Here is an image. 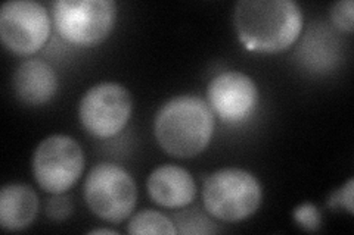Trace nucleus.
Listing matches in <instances>:
<instances>
[{
    "mask_svg": "<svg viewBox=\"0 0 354 235\" xmlns=\"http://www.w3.org/2000/svg\"><path fill=\"white\" fill-rule=\"evenodd\" d=\"M234 19L243 46L259 53L290 49L303 30L301 8L294 0H241Z\"/></svg>",
    "mask_w": 354,
    "mask_h": 235,
    "instance_id": "nucleus-1",
    "label": "nucleus"
},
{
    "mask_svg": "<svg viewBox=\"0 0 354 235\" xmlns=\"http://www.w3.org/2000/svg\"><path fill=\"white\" fill-rule=\"evenodd\" d=\"M214 112L198 96H177L155 115L153 134L160 147L173 158L187 159L207 149L214 132Z\"/></svg>",
    "mask_w": 354,
    "mask_h": 235,
    "instance_id": "nucleus-2",
    "label": "nucleus"
},
{
    "mask_svg": "<svg viewBox=\"0 0 354 235\" xmlns=\"http://www.w3.org/2000/svg\"><path fill=\"white\" fill-rule=\"evenodd\" d=\"M263 190L251 172L225 167L204 178L203 200L209 215L223 222L250 218L261 205Z\"/></svg>",
    "mask_w": 354,
    "mask_h": 235,
    "instance_id": "nucleus-3",
    "label": "nucleus"
},
{
    "mask_svg": "<svg viewBox=\"0 0 354 235\" xmlns=\"http://www.w3.org/2000/svg\"><path fill=\"white\" fill-rule=\"evenodd\" d=\"M84 200L102 221L120 223L135 210L138 188L133 176L115 163H99L92 167L84 183Z\"/></svg>",
    "mask_w": 354,
    "mask_h": 235,
    "instance_id": "nucleus-4",
    "label": "nucleus"
},
{
    "mask_svg": "<svg viewBox=\"0 0 354 235\" xmlns=\"http://www.w3.org/2000/svg\"><path fill=\"white\" fill-rule=\"evenodd\" d=\"M117 5L113 0H57L53 24L58 34L75 46H93L113 31Z\"/></svg>",
    "mask_w": 354,
    "mask_h": 235,
    "instance_id": "nucleus-5",
    "label": "nucleus"
},
{
    "mask_svg": "<svg viewBox=\"0 0 354 235\" xmlns=\"http://www.w3.org/2000/svg\"><path fill=\"white\" fill-rule=\"evenodd\" d=\"M31 167L44 192L62 194L80 178L84 170V153L74 139L55 134L40 141L32 154Z\"/></svg>",
    "mask_w": 354,
    "mask_h": 235,
    "instance_id": "nucleus-6",
    "label": "nucleus"
},
{
    "mask_svg": "<svg viewBox=\"0 0 354 235\" xmlns=\"http://www.w3.org/2000/svg\"><path fill=\"white\" fill-rule=\"evenodd\" d=\"M50 36L46 8L35 0H10L0 9V39L18 56L39 52Z\"/></svg>",
    "mask_w": 354,
    "mask_h": 235,
    "instance_id": "nucleus-7",
    "label": "nucleus"
},
{
    "mask_svg": "<svg viewBox=\"0 0 354 235\" xmlns=\"http://www.w3.org/2000/svg\"><path fill=\"white\" fill-rule=\"evenodd\" d=\"M133 100L126 87L117 83H101L87 90L79 106V118L84 130L97 139L114 137L131 116Z\"/></svg>",
    "mask_w": 354,
    "mask_h": 235,
    "instance_id": "nucleus-8",
    "label": "nucleus"
},
{
    "mask_svg": "<svg viewBox=\"0 0 354 235\" xmlns=\"http://www.w3.org/2000/svg\"><path fill=\"white\" fill-rule=\"evenodd\" d=\"M208 105L226 122L247 119L259 102L256 83L247 74L225 71L216 75L207 88Z\"/></svg>",
    "mask_w": 354,
    "mask_h": 235,
    "instance_id": "nucleus-9",
    "label": "nucleus"
},
{
    "mask_svg": "<svg viewBox=\"0 0 354 235\" xmlns=\"http://www.w3.org/2000/svg\"><path fill=\"white\" fill-rule=\"evenodd\" d=\"M147 188L155 203L169 209L191 205L196 196L194 176L185 167L177 165H162L157 167L149 175Z\"/></svg>",
    "mask_w": 354,
    "mask_h": 235,
    "instance_id": "nucleus-10",
    "label": "nucleus"
},
{
    "mask_svg": "<svg viewBox=\"0 0 354 235\" xmlns=\"http://www.w3.org/2000/svg\"><path fill=\"white\" fill-rule=\"evenodd\" d=\"M14 88L22 103L40 106L58 92V76L52 66L40 59L22 62L14 74Z\"/></svg>",
    "mask_w": 354,
    "mask_h": 235,
    "instance_id": "nucleus-11",
    "label": "nucleus"
},
{
    "mask_svg": "<svg viewBox=\"0 0 354 235\" xmlns=\"http://www.w3.org/2000/svg\"><path fill=\"white\" fill-rule=\"evenodd\" d=\"M39 197L27 184L12 183L0 190V225L5 231H22L35 222Z\"/></svg>",
    "mask_w": 354,
    "mask_h": 235,
    "instance_id": "nucleus-12",
    "label": "nucleus"
},
{
    "mask_svg": "<svg viewBox=\"0 0 354 235\" xmlns=\"http://www.w3.org/2000/svg\"><path fill=\"white\" fill-rule=\"evenodd\" d=\"M129 234H165L177 232L174 222L157 210H140L133 216L127 225Z\"/></svg>",
    "mask_w": 354,
    "mask_h": 235,
    "instance_id": "nucleus-13",
    "label": "nucleus"
},
{
    "mask_svg": "<svg viewBox=\"0 0 354 235\" xmlns=\"http://www.w3.org/2000/svg\"><path fill=\"white\" fill-rule=\"evenodd\" d=\"M174 227L180 234H212L217 229L212 225L204 215L196 214V210H185L176 215Z\"/></svg>",
    "mask_w": 354,
    "mask_h": 235,
    "instance_id": "nucleus-14",
    "label": "nucleus"
},
{
    "mask_svg": "<svg viewBox=\"0 0 354 235\" xmlns=\"http://www.w3.org/2000/svg\"><path fill=\"white\" fill-rule=\"evenodd\" d=\"M354 3L353 0H339L330 8V19L339 31L351 34L354 30Z\"/></svg>",
    "mask_w": 354,
    "mask_h": 235,
    "instance_id": "nucleus-15",
    "label": "nucleus"
},
{
    "mask_svg": "<svg viewBox=\"0 0 354 235\" xmlns=\"http://www.w3.org/2000/svg\"><path fill=\"white\" fill-rule=\"evenodd\" d=\"M294 221L306 231H317L322 223L319 209L313 203H303L294 210Z\"/></svg>",
    "mask_w": 354,
    "mask_h": 235,
    "instance_id": "nucleus-16",
    "label": "nucleus"
},
{
    "mask_svg": "<svg viewBox=\"0 0 354 235\" xmlns=\"http://www.w3.org/2000/svg\"><path fill=\"white\" fill-rule=\"evenodd\" d=\"M73 214V203L70 197L62 194H55L46 203V216L52 221H64Z\"/></svg>",
    "mask_w": 354,
    "mask_h": 235,
    "instance_id": "nucleus-17",
    "label": "nucleus"
},
{
    "mask_svg": "<svg viewBox=\"0 0 354 235\" xmlns=\"http://www.w3.org/2000/svg\"><path fill=\"white\" fill-rule=\"evenodd\" d=\"M353 192H354V181L353 178L351 180L347 181V184L344 187H341L339 190H337V192L334 194H330L329 198H328V206L330 207H342L346 209L350 215L354 214V207H353Z\"/></svg>",
    "mask_w": 354,
    "mask_h": 235,
    "instance_id": "nucleus-18",
    "label": "nucleus"
},
{
    "mask_svg": "<svg viewBox=\"0 0 354 235\" xmlns=\"http://www.w3.org/2000/svg\"><path fill=\"white\" fill-rule=\"evenodd\" d=\"M88 234H117V231L113 229H108V228H101V229H93Z\"/></svg>",
    "mask_w": 354,
    "mask_h": 235,
    "instance_id": "nucleus-19",
    "label": "nucleus"
}]
</instances>
